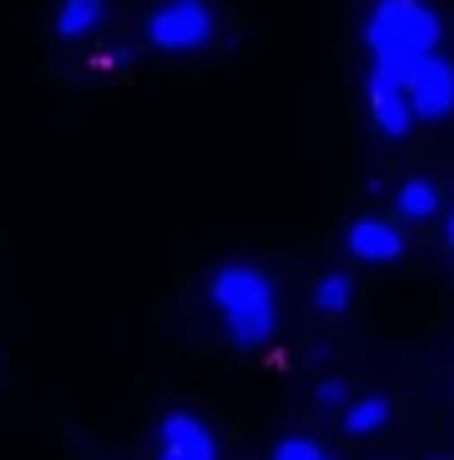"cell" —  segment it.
<instances>
[{"label":"cell","instance_id":"5b68a950","mask_svg":"<svg viewBox=\"0 0 454 460\" xmlns=\"http://www.w3.org/2000/svg\"><path fill=\"white\" fill-rule=\"evenodd\" d=\"M155 460H220V445L204 418L193 412H166L155 429Z\"/></svg>","mask_w":454,"mask_h":460},{"label":"cell","instance_id":"6da1fadb","mask_svg":"<svg viewBox=\"0 0 454 460\" xmlns=\"http://www.w3.org/2000/svg\"><path fill=\"white\" fill-rule=\"evenodd\" d=\"M209 300L225 322V332L240 348H262L278 327V295H273V279L251 262H225L209 284Z\"/></svg>","mask_w":454,"mask_h":460},{"label":"cell","instance_id":"7c38bea8","mask_svg":"<svg viewBox=\"0 0 454 460\" xmlns=\"http://www.w3.org/2000/svg\"><path fill=\"white\" fill-rule=\"evenodd\" d=\"M273 460H332V456H327V445H316L305 434H289V439L273 445Z\"/></svg>","mask_w":454,"mask_h":460},{"label":"cell","instance_id":"4fadbf2b","mask_svg":"<svg viewBox=\"0 0 454 460\" xmlns=\"http://www.w3.org/2000/svg\"><path fill=\"white\" fill-rule=\"evenodd\" d=\"M316 402H327V407H342V402H347V385H342V380H321V385H316Z\"/></svg>","mask_w":454,"mask_h":460},{"label":"cell","instance_id":"277c9868","mask_svg":"<svg viewBox=\"0 0 454 460\" xmlns=\"http://www.w3.org/2000/svg\"><path fill=\"white\" fill-rule=\"evenodd\" d=\"M363 92H369V118H374V128L385 134V139H406L412 134V97H406V81H396L380 59H374V70H369V81H363Z\"/></svg>","mask_w":454,"mask_h":460},{"label":"cell","instance_id":"52a82bcc","mask_svg":"<svg viewBox=\"0 0 454 460\" xmlns=\"http://www.w3.org/2000/svg\"><path fill=\"white\" fill-rule=\"evenodd\" d=\"M347 252L363 262H396L406 252V235L396 220H353L347 226Z\"/></svg>","mask_w":454,"mask_h":460},{"label":"cell","instance_id":"7a4b0ae2","mask_svg":"<svg viewBox=\"0 0 454 460\" xmlns=\"http://www.w3.org/2000/svg\"><path fill=\"white\" fill-rule=\"evenodd\" d=\"M439 16L423 5V0H380L369 27H363V43L374 54H390V49H439Z\"/></svg>","mask_w":454,"mask_h":460},{"label":"cell","instance_id":"8992f818","mask_svg":"<svg viewBox=\"0 0 454 460\" xmlns=\"http://www.w3.org/2000/svg\"><path fill=\"white\" fill-rule=\"evenodd\" d=\"M406 97H412V113L428 118V123L450 118L454 113V65H450V59H439V54H428V59H423V70L412 75Z\"/></svg>","mask_w":454,"mask_h":460},{"label":"cell","instance_id":"30bf717a","mask_svg":"<svg viewBox=\"0 0 454 460\" xmlns=\"http://www.w3.org/2000/svg\"><path fill=\"white\" fill-rule=\"evenodd\" d=\"M385 423H390V402H385V396H363V402H353L347 418H342L347 434H374V429H385Z\"/></svg>","mask_w":454,"mask_h":460},{"label":"cell","instance_id":"9a60e30c","mask_svg":"<svg viewBox=\"0 0 454 460\" xmlns=\"http://www.w3.org/2000/svg\"><path fill=\"white\" fill-rule=\"evenodd\" d=\"M433 460H450V456H433Z\"/></svg>","mask_w":454,"mask_h":460},{"label":"cell","instance_id":"3957f363","mask_svg":"<svg viewBox=\"0 0 454 460\" xmlns=\"http://www.w3.org/2000/svg\"><path fill=\"white\" fill-rule=\"evenodd\" d=\"M144 32L166 54H193L214 38V11H209V0H166V5L150 11Z\"/></svg>","mask_w":454,"mask_h":460},{"label":"cell","instance_id":"8fae6325","mask_svg":"<svg viewBox=\"0 0 454 460\" xmlns=\"http://www.w3.org/2000/svg\"><path fill=\"white\" fill-rule=\"evenodd\" d=\"M316 305H321L327 316H342V311L353 305V279H347L342 268H332V273L316 279Z\"/></svg>","mask_w":454,"mask_h":460},{"label":"cell","instance_id":"5bb4252c","mask_svg":"<svg viewBox=\"0 0 454 460\" xmlns=\"http://www.w3.org/2000/svg\"><path fill=\"white\" fill-rule=\"evenodd\" d=\"M450 246H454V209H450Z\"/></svg>","mask_w":454,"mask_h":460},{"label":"cell","instance_id":"ba28073f","mask_svg":"<svg viewBox=\"0 0 454 460\" xmlns=\"http://www.w3.org/2000/svg\"><path fill=\"white\" fill-rule=\"evenodd\" d=\"M396 209H401V220H433L439 215V188L428 177H412V182L396 188Z\"/></svg>","mask_w":454,"mask_h":460},{"label":"cell","instance_id":"9c48e42d","mask_svg":"<svg viewBox=\"0 0 454 460\" xmlns=\"http://www.w3.org/2000/svg\"><path fill=\"white\" fill-rule=\"evenodd\" d=\"M108 0H65L59 5V38H86L97 22H102Z\"/></svg>","mask_w":454,"mask_h":460}]
</instances>
